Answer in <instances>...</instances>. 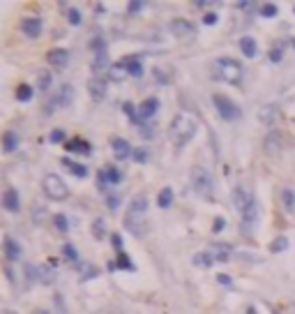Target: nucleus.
Here are the masks:
<instances>
[{
	"label": "nucleus",
	"instance_id": "6e6d98bb",
	"mask_svg": "<svg viewBox=\"0 0 295 314\" xmlns=\"http://www.w3.org/2000/svg\"><path fill=\"white\" fill-rule=\"evenodd\" d=\"M235 7L238 9H252L254 2H247V0H240V2H235Z\"/></svg>",
	"mask_w": 295,
	"mask_h": 314
},
{
	"label": "nucleus",
	"instance_id": "2eb2a0df",
	"mask_svg": "<svg viewBox=\"0 0 295 314\" xmlns=\"http://www.w3.org/2000/svg\"><path fill=\"white\" fill-rule=\"evenodd\" d=\"M2 208L7 210V213H18V210H21L18 192L14 190V187H7V190L2 192Z\"/></svg>",
	"mask_w": 295,
	"mask_h": 314
},
{
	"label": "nucleus",
	"instance_id": "4c0bfd02",
	"mask_svg": "<svg viewBox=\"0 0 295 314\" xmlns=\"http://www.w3.org/2000/svg\"><path fill=\"white\" fill-rule=\"evenodd\" d=\"M92 234H95L97 240H102V238L106 236V227H104V219L102 217H97L95 222H92Z\"/></svg>",
	"mask_w": 295,
	"mask_h": 314
},
{
	"label": "nucleus",
	"instance_id": "09e8293b",
	"mask_svg": "<svg viewBox=\"0 0 295 314\" xmlns=\"http://www.w3.org/2000/svg\"><path fill=\"white\" fill-rule=\"evenodd\" d=\"M226 229V219L224 217H217L212 222V234H219V231H224Z\"/></svg>",
	"mask_w": 295,
	"mask_h": 314
},
{
	"label": "nucleus",
	"instance_id": "dca6fc26",
	"mask_svg": "<svg viewBox=\"0 0 295 314\" xmlns=\"http://www.w3.org/2000/svg\"><path fill=\"white\" fill-rule=\"evenodd\" d=\"M258 120L263 125H275L279 120V106L277 104H263L258 109Z\"/></svg>",
	"mask_w": 295,
	"mask_h": 314
},
{
	"label": "nucleus",
	"instance_id": "4d7b16f0",
	"mask_svg": "<svg viewBox=\"0 0 295 314\" xmlns=\"http://www.w3.org/2000/svg\"><path fill=\"white\" fill-rule=\"evenodd\" d=\"M155 134V127L150 125V127H141V137H152Z\"/></svg>",
	"mask_w": 295,
	"mask_h": 314
},
{
	"label": "nucleus",
	"instance_id": "de8ad7c7",
	"mask_svg": "<svg viewBox=\"0 0 295 314\" xmlns=\"http://www.w3.org/2000/svg\"><path fill=\"white\" fill-rule=\"evenodd\" d=\"M146 7V5H143V2H141V0H131L129 5H127V12H129V14H134V17H136V14H141V9Z\"/></svg>",
	"mask_w": 295,
	"mask_h": 314
},
{
	"label": "nucleus",
	"instance_id": "a18cd8bd",
	"mask_svg": "<svg viewBox=\"0 0 295 314\" xmlns=\"http://www.w3.org/2000/svg\"><path fill=\"white\" fill-rule=\"evenodd\" d=\"M90 49H92V51H104L106 49V42H104V37H92V39H90Z\"/></svg>",
	"mask_w": 295,
	"mask_h": 314
},
{
	"label": "nucleus",
	"instance_id": "aec40b11",
	"mask_svg": "<svg viewBox=\"0 0 295 314\" xmlns=\"http://www.w3.org/2000/svg\"><path fill=\"white\" fill-rule=\"evenodd\" d=\"M231 245L228 243H215V245H210V250L208 252L215 256V261H221V263H226L228 259H231Z\"/></svg>",
	"mask_w": 295,
	"mask_h": 314
},
{
	"label": "nucleus",
	"instance_id": "603ef678",
	"mask_svg": "<svg viewBox=\"0 0 295 314\" xmlns=\"http://www.w3.org/2000/svg\"><path fill=\"white\" fill-rule=\"evenodd\" d=\"M281 58H284V51H281V49H272V51H270V60L272 62H279Z\"/></svg>",
	"mask_w": 295,
	"mask_h": 314
},
{
	"label": "nucleus",
	"instance_id": "864d4df0",
	"mask_svg": "<svg viewBox=\"0 0 295 314\" xmlns=\"http://www.w3.org/2000/svg\"><path fill=\"white\" fill-rule=\"evenodd\" d=\"M217 282L219 284H224V287H231V284H233V279L228 277V275H224V273H219L217 275Z\"/></svg>",
	"mask_w": 295,
	"mask_h": 314
},
{
	"label": "nucleus",
	"instance_id": "5fc2aeb1",
	"mask_svg": "<svg viewBox=\"0 0 295 314\" xmlns=\"http://www.w3.org/2000/svg\"><path fill=\"white\" fill-rule=\"evenodd\" d=\"M111 243L118 247V252H122V238L118 234H111Z\"/></svg>",
	"mask_w": 295,
	"mask_h": 314
},
{
	"label": "nucleus",
	"instance_id": "a878e982",
	"mask_svg": "<svg viewBox=\"0 0 295 314\" xmlns=\"http://www.w3.org/2000/svg\"><path fill=\"white\" fill-rule=\"evenodd\" d=\"M18 134L14 130H7L5 134H2V150L5 153H14V150L18 148Z\"/></svg>",
	"mask_w": 295,
	"mask_h": 314
},
{
	"label": "nucleus",
	"instance_id": "412c9836",
	"mask_svg": "<svg viewBox=\"0 0 295 314\" xmlns=\"http://www.w3.org/2000/svg\"><path fill=\"white\" fill-rule=\"evenodd\" d=\"M37 282H39V284H46V287L55 282V268H53L51 263L37 266Z\"/></svg>",
	"mask_w": 295,
	"mask_h": 314
},
{
	"label": "nucleus",
	"instance_id": "423d86ee",
	"mask_svg": "<svg viewBox=\"0 0 295 314\" xmlns=\"http://www.w3.org/2000/svg\"><path fill=\"white\" fill-rule=\"evenodd\" d=\"M42 190H44V194H46L51 201H65L67 196H70V187L62 183L60 176H55V174H46V176H44Z\"/></svg>",
	"mask_w": 295,
	"mask_h": 314
},
{
	"label": "nucleus",
	"instance_id": "680f3d73",
	"mask_svg": "<svg viewBox=\"0 0 295 314\" xmlns=\"http://www.w3.org/2000/svg\"><path fill=\"white\" fill-rule=\"evenodd\" d=\"M0 314H14V312H12V310H2V312H0Z\"/></svg>",
	"mask_w": 295,
	"mask_h": 314
},
{
	"label": "nucleus",
	"instance_id": "cd10ccee",
	"mask_svg": "<svg viewBox=\"0 0 295 314\" xmlns=\"http://www.w3.org/2000/svg\"><path fill=\"white\" fill-rule=\"evenodd\" d=\"M279 199H281V206L286 208V213H295V190L293 187H284Z\"/></svg>",
	"mask_w": 295,
	"mask_h": 314
},
{
	"label": "nucleus",
	"instance_id": "ea45409f",
	"mask_svg": "<svg viewBox=\"0 0 295 314\" xmlns=\"http://www.w3.org/2000/svg\"><path fill=\"white\" fill-rule=\"evenodd\" d=\"M53 224L58 227V231H60V234H67V229H70V222H67V217H65L62 213H55V217H53Z\"/></svg>",
	"mask_w": 295,
	"mask_h": 314
},
{
	"label": "nucleus",
	"instance_id": "b1692460",
	"mask_svg": "<svg viewBox=\"0 0 295 314\" xmlns=\"http://www.w3.org/2000/svg\"><path fill=\"white\" fill-rule=\"evenodd\" d=\"M127 77H129V72H127V65H125V60L113 62L111 70H109V78H111L113 83H120V81H125Z\"/></svg>",
	"mask_w": 295,
	"mask_h": 314
},
{
	"label": "nucleus",
	"instance_id": "ddd939ff",
	"mask_svg": "<svg viewBox=\"0 0 295 314\" xmlns=\"http://www.w3.org/2000/svg\"><path fill=\"white\" fill-rule=\"evenodd\" d=\"M88 93H90V97L95 102H102L106 97V81L102 77H92L88 81Z\"/></svg>",
	"mask_w": 295,
	"mask_h": 314
},
{
	"label": "nucleus",
	"instance_id": "f03ea898",
	"mask_svg": "<svg viewBox=\"0 0 295 314\" xmlns=\"http://www.w3.org/2000/svg\"><path fill=\"white\" fill-rule=\"evenodd\" d=\"M196 132H199V122L187 114H178L173 118V122H171V127H168V134H171V139H173L178 148L187 146L196 137Z\"/></svg>",
	"mask_w": 295,
	"mask_h": 314
},
{
	"label": "nucleus",
	"instance_id": "4468645a",
	"mask_svg": "<svg viewBox=\"0 0 295 314\" xmlns=\"http://www.w3.org/2000/svg\"><path fill=\"white\" fill-rule=\"evenodd\" d=\"M46 60H49L51 67L62 70V67H67V62H70V51H67V49H51L49 56H46Z\"/></svg>",
	"mask_w": 295,
	"mask_h": 314
},
{
	"label": "nucleus",
	"instance_id": "58836bf2",
	"mask_svg": "<svg viewBox=\"0 0 295 314\" xmlns=\"http://www.w3.org/2000/svg\"><path fill=\"white\" fill-rule=\"evenodd\" d=\"M277 12H279V7L275 5V2H265V5H260V17L272 19V17H277Z\"/></svg>",
	"mask_w": 295,
	"mask_h": 314
},
{
	"label": "nucleus",
	"instance_id": "c9c22d12",
	"mask_svg": "<svg viewBox=\"0 0 295 314\" xmlns=\"http://www.w3.org/2000/svg\"><path fill=\"white\" fill-rule=\"evenodd\" d=\"M115 263H118V268H120V271H134V268H136V266H134V261H131V259L125 252H118V259H115Z\"/></svg>",
	"mask_w": 295,
	"mask_h": 314
},
{
	"label": "nucleus",
	"instance_id": "4be33fe9",
	"mask_svg": "<svg viewBox=\"0 0 295 314\" xmlns=\"http://www.w3.org/2000/svg\"><path fill=\"white\" fill-rule=\"evenodd\" d=\"M111 70V60H109V53L104 51H97L95 53V60H92V72H95V77H99L102 72H109Z\"/></svg>",
	"mask_w": 295,
	"mask_h": 314
},
{
	"label": "nucleus",
	"instance_id": "f704fd0d",
	"mask_svg": "<svg viewBox=\"0 0 295 314\" xmlns=\"http://www.w3.org/2000/svg\"><path fill=\"white\" fill-rule=\"evenodd\" d=\"M122 111H125V114H127V118H129V120L134 122V125H141V118H139V109H136V106L131 104V102H125V104H122Z\"/></svg>",
	"mask_w": 295,
	"mask_h": 314
},
{
	"label": "nucleus",
	"instance_id": "a19ab883",
	"mask_svg": "<svg viewBox=\"0 0 295 314\" xmlns=\"http://www.w3.org/2000/svg\"><path fill=\"white\" fill-rule=\"evenodd\" d=\"M62 252H65V259H67V261H78V250L72 243L62 245Z\"/></svg>",
	"mask_w": 295,
	"mask_h": 314
},
{
	"label": "nucleus",
	"instance_id": "6ab92c4d",
	"mask_svg": "<svg viewBox=\"0 0 295 314\" xmlns=\"http://www.w3.org/2000/svg\"><path fill=\"white\" fill-rule=\"evenodd\" d=\"M240 51H242L244 58H249V60H254L256 56H258V44H256V39L249 35L240 37Z\"/></svg>",
	"mask_w": 295,
	"mask_h": 314
},
{
	"label": "nucleus",
	"instance_id": "2f4dec72",
	"mask_svg": "<svg viewBox=\"0 0 295 314\" xmlns=\"http://www.w3.org/2000/svg\"><path fill=\"white\" fill-rule=\"evenodd\" d=\"M191 261H194V266H203V268H210V266L215 263V256H212L210 252H196Z\"/></svg>",
	"mask_w": 295,
	"mask_h": 314
},
{
	"label": "nucleus",
	"instance_id": "c03bdc74",
	"mask_svg": "<svg viewBox=\"0 0 295 314\" xmlns=\"http://www.w3.org/2000/svg\"><path fill=\"white\" fill-rule=\"evenodd\" d=\"M152 77H155L157 86H168V77H166V74L159 70V67H155V70H152Z\"/></svg>",
	"mask_w": 295,
	"mask_h": 314
},
{
	"label": "nucleus",
	"instance_id": "7c9ffc66",
	"mask_svg": "<svg viewBox=\"0 0 295 314\" xmlns=\"http://www.w3.org/2000/svg\"><path fill=\"white\" fill-rule=\"evenodd\" d=\"M97 275H99V271H97L92 263H81V273H78V279L81 282H88V279H95Z\"/></svg>",
	"mask_w": 295,
	"mask_h": 314
},
{
	"label": "nucleus",
	"instance_id": "9b49d317",
	"mask_svg": "<svg viewBox=\"0 0 295 314\" xmlns=\"http://www.w3.org/2000/svg\"><path fill=\"white\" fill-rule=\"evenodd\" d=\"M122 183V171L118 166H104L99 171V185H120Z\"/></svg>",
	"mask_w": 295,
	"mask_h": 314
},
{
	"label": "nucleus",
	"instance_id": "bb28decb",
	"mask_svg": "<svg viewBox=\"0 0 295 314\" xmlns=\"http://www.w3.org/2000/svg\"><path fill=\"white\" fill-rule=\"evenodd\" d=\"M62 164H65V169H67L70 174L76 176V178H86L88 176V166L78 164V162H72L70 157H62Z\"/></svg>",
	"mask_w": 295,
	"mask_h": 314
},
{
	"label": "nucleus",
	"instance_id": "c85d7f7f",
	"mask_svg": "<svg viewBox=\"0 0 295 314\" xmlns=\"http://www.w3.org/2000/svg\"><path fill=\"white\" fill-rule=\"evenodd\" d=\"M125 65H127V72H129V77H134V78H141L143 77V65H141V60L139 58H125Z\"/></svg>",
	"mask_w": 295,
	"mask_h": 314
},
{
	"label": "nucleus",
	"instance_id": "3c124183",
	"mask_svg": "<svg viewBox=\"0 0 295 314\" xmlns=\"http://www.w3.org/2000/svg\"><path fill=\"white\" fill-rule=\"evenodd\" d=\"M217 12H208V14H205V17H203V23H205V26H215V23H217Z\"/></svg>",
	"mask_w": 295,
	"mask_h": 314
},
{
	"label": "nucleus",
	"instance_id": "e433bc0d",
	"mask_svg": "<svg viewBox=\"0 0 295 314\" xmlns=\"http://www.w3.org/2000/svg\"><path fill=\"white\" fill-rule=\"evenodd\" d=\"M131 159H134L136 164H146L148 159H150V153H148V148H134V153H131Z\"/></svg>",
	"mask_w": 295,
	"mask_h": 314
},
{
	"label": "nucleus",
	"instance_id": "8fccbe9b",
	"mask_svg": "<svg viewBox=\"0 0 295 314\" xmlns=\"http://www.w3.org/2000/svg\"><path fill=\"white\" fill-rule=\"evenodd\" d=\"M49 139H51L53 143H60V141H65V132H62V130H53L51 134H49Z\"/></svg>",
	"mask_w": 295,
	"mask_h": 314
},
{
	"label": "nucleus",
	"instance_id": "5701e85b",
	"mask_svg": "<svg viewBox=\"0 0 295 314\" xmlns=\"http://www.w3.org/2000/svg\"><path fill=\"white\" fill-rule=\"evenodd\" d=\"M240 215H242V224H244V227H252L254 222L258 219V201L252 199V201H249V206H247Z\"/></svg>",
	"mask_w": 295,
	"mask_h": 314
},
{
	"label": "nucleus",
	"instance_id": "49530a36",
	"mask_svg": "<svg viewBox=\"0 0 295 314\" xmlns=\"http://www.w3.org/2000/svg\"><path fill=\"white\" fill-rule=\"evenodd\" d=\"M118 206H120V194H109L106 196V208L118 210Z\"/></svg>",
	"mask_w": 295,
	"mask_h": 314
},
{
	"label": "nucleus",
	"instance_id": "6e6552de",
	"mask_svg": "<svg viewBox=\"0 0 295 314\" xmlns=\"http://www.w3.org/2000/svg\"><path fill=\"white\" fill-rule=\"evenodd\" d=\"M49 104H58L62 106V109H67L70 104H74V86H70V83H62L60 88H58V93H55V97H53Z\"/></svg>",
	"mask_w": 295,
	"mask_h": 314
},
{
	"label": "nucleus",
	"instance_id": "39448f33",
	"mask_svg": "<svg viewBox=\"0 0 295 314\" xmlns=\"http://www.w3.org/2000/svg\"><path fill=\"white\" fill-rule=\"evenodd\" d=\"M215 67H217L221 81L231 83V86H240V81H242V65L235 58H219L215 62Z\"/></svg>",
	"mask_w": 295,
	"mask_h": 314
},
{
	"label": "nucleus",
	"instance_id": "bf43d9fd",
	"mask_svg": "<svg viewBox=\"0 0 295 314\" xmlns=\"http://www.w3.org/2000/svg\"><path fill=\"white\" fill-rule=\"evenodd\" d=\"M244 314H258V310H256V307H247V310H244Z\"/></svg>",
	"mask_w": 295,
	"mask_h": 314
},
{
	"label": "nucleus",
	"instance_id": "c756f323",
	"mask_svg": "<svg viewBox=\"0 0 295 314\" xmlns=\"http://www.w3.org/2000/svg\"><path fill=\"white\" fill-rule=\"evenodd\" d=\"M157 206H159V208H171V206H173V187H164V190L159 192Z\"/></svg>",
	"mask_w": 295,
	"mask_h": 314
},
{
	"label": "nucleus",
	"instance_id": "72a5a7b5",
	"mask_svg": "<svg viewBox=\"0 0 295 314\" xmlns=\"http://www.w3.org/2000/svg\"><path fill=\"white\" fill-rule=\"evenodd\" d=\"M288 250V238L286 236H277L272 243H270V252L277 254V252H286Z\"/></svg>",
	"mask_w": 295,
	"mask_h": 314
},
{
	"label": "nucleus",
	"instance_id": "473e14b6",
	"mask_svg": "<svg viewBox=\"0 0 295 314\" xmlns=\"http://www.w3.org/2000/svg\"><path fill=\"white\" fill-rule=\"evenodd\" d=\"M33 95H35V90H33V86H28V83H21V86L17 88V99L18 102H30Z\"/></svg>",
	"mask_w": 295,
	"mask_h": 314
},
{
	"label": "nucleus",
	"instance_id": "f8f14e48",
	"mask_svg": "<svg viewBox=\"0 0 295 314\" xmlns=\"http://www.w3.org/2000/svg\"><path fill=\"white\" fill-rule=\"evenodd\" d=\"M157 111H159V99H157V97H148V99H143V102L139 104V118H141V122L150 120Z\"/></svg>",
	"mask_w": 295,
	"mask_h": 314
},
{
	"label": "nucleus",
	"instance_id": "393cba45",
	"mask_svg": "<svg viewBox=\"0 0 295 314\" xmlns=\"http://www.w3.org/2000/svg\"><path fill=\"white\" fill-rule=\"evenodd\" d=\"M254 196L249 192H247V190H244L242 185H240V187H235V192H233V203H235V208L240 210V213H242L244 208H247V206H249V201H252Z\"/></svg>",
	"mask_w": 295,
	"mask_h": 314
},
{
	"label": "nucleus",
	"instance_id": "a211bd4d",
	"mask_svg": "<svg viewBox=\"0 0 295 314\" xmlns=\"http://www.w3.org/2000/svg\"><path fill=\"white\" fill-rule=\"evenodd\" d=\"M65 150L67 153H74V155H90L92 148L86 139H72V141H65Z\"/></svg>",
	"mask_w": 295,
	"mask_h": 314
},
{
	"label": "nucleus",
	"instance_id": "13d9d810",
	"mask_svg": "<svg viewBox=\"0 0 295 314\" xmlns=\"http://www.w3.org/2000/svg\"><path fill=\"white\" fill-rule=\"evenodd\" d=\"M194 5H196V7H199V9H205V7H210L212 2H208V0H196Z\"/></svg>",
	"mask_w": 295,
	"mask_h": 314
},
{
	"label": "nucleus",
	"instance_id": "052dcab7",
	"mask_svg": "<svg viewBox=\"0 0 295 314\" xmlns=\"http://www.w3.org/2000/svg\"><path fill=\"white\" fill-rule=\"evenodd\" d=\"M33 314H51L49 310H37V312H33Z\"/></svg>",
	"mask_w": 295,
	"mask_h": 314
},
{
	"label": "nucleus",
	"instance_id": "f257e3e1",
	"mask_svg": "<svg viewBox=\"0 0 295 314\" xmlns=\"http://www.w3.org/2000/svg\"><path fill=\"white\" fill-rule=\"evenodd\" d=\"M125 229L129 231L134 238H143L148 227V199L143 194H136L134 201L129 203V210L125 215Z\"/></svg>",
	"mask_w": 295,
	"mask_h": 314
},
{
	"label": "nucleus",
	"instance_id": "9d476101",
	"mask_svg": "<svg viewBox=\"0 0 295 314\" xmlns=\"http://www.w3.org/2000/svg\"><path fill=\"white\" fill-rule=\"evenodd\" d=\"M2 252H5V259L7 261H18L21 259V245L12 238V236H2Z\"/></svg>",
	"mask_w": 295,
	"mask_h": 314
},
{
	"label": "nucleus",
	"instance_id": "e2e57ef3",
	"mask_svg": "<svg viewBox=\"0 0 295 314\" xmlns=\"http://www.w3.org/2000/svg\"><path fill=\"white\" fill-rule=\"evenodd\" d=\"M95 314H109V312H95Z\"/></svg>",
	"mask_w": 295,
	"mask_h": 314
},
{
	"label": "nucleus",
	"instance_id": "f3484780",
	"mask_svg": "<svg viewBox=\"0 0 295 314\" xmlns=\"http://www.w3.org/2000/svg\"><path fill=\"white\" fill-rule=\"evenodd\" d=\"M111 148H113V155H115V159H120V162H125V159H127V157L134 153V150H131V146H129V141L120 139V137L111 141Z\"/></svg>",
	"mask_w": 295,
	"mask_h": 314
},
{
	"label": "nucleus",
	"instance_id": "20e7f679",
	"mask_svg": "<svg viewBox=\"0 0 295 314\" xmlns=\"http://www.w3.org/2000/svg\"><path fill=\"white\" fill-rule=\"evenodd\" d=\"M212 104H215V111L219 114V118H221V120L235 122V120H240V118H242V109L235 104L231 97L215 93V95H212Z\"/></svg>",
	"mask_w": 295,
	"mask_h": 314
},
{
	"label": "nucleus",
	"instance_id": "79ce46f5",
	"mask_svg": "<svg viewBox=\"0 0 295 314\" xmlns=\"http://www.w3.org/2000/svg\"><path fill=\"white\" fill-rule=\"evenodd\" d=\"M67 21H70L72 26H81V9H76V7H72V9H67Z\"/></svg>",
	"mask_w": 295,
	"mask_h": 314
},
{
	"label": "nucleus",
	"instance_id": "1a4fd4ad",
	"mask_svg": "<svg viewBox=\"0 0 295 314\" xmlns=\"http://www.w3.org/2000/svg\"><path fill=\"white\" fill-rule=\"evenodd\" d=\"M21 33L28 37V39H37L42 35V21L37 17H28L21 21Z\"/></svg>",
	"mask_w": 295,
	"mask_h": 314
},
{
	"label": "nucleus",
	"instance_id": "0e129e2a",
	"mask_svg": "<svg viewBox=\"0 0 295 314\" xmlns=\"http://www.w3.org/2000/svg\"><path fill=\"white\" fill-rule=\"evenodd\" d=\"M293 49H295V39H293Z\"/></svg>",
	"mask_w": 295,
	"mask_h": 314
},
{
	"label": "nucleus",
	"instance_id": "7ed1b4c3",
	"mask_svg": "<svg viewBox=\"0 0 295 314\" xmlns=\"http://www.w3.org/2000/svg\"><path fill=\"white\" fill-rule=\"evenodd\" d=\"M189 180H191V187L194 192L199 194L201 199H208L212 201V176L205 166H191V174H189Z\"/></svg>",
	"mask_w": 295,
	"mask_h": 314
},
{
	"label": "nucleus",
	"instance_id": "37998d69",
	"mask_svg": "<svg viewBox=\"0 0 295 314\" xmlns=\"http://www.w3.org/2000/svg\"><path fill=\"white\" fill-rule=\"evenodd\" d=\"M49 86H51V74H49V72H42V74H39V81H37V88H39V90H49Z\"/></svg>",
	"mask_w": 295,
	"mask_h": 314
},
{
	"label": "nucleus",
	"instance_id": "0eeeda50",
	"mask_svg": "<svg viewBox=\"0 0 295 314\" xmlns=\"http://www.w3.org/2000/svg\"><path fill=\"white\" fill-rule=\"evenodd\" d=\"M168 30H171V35L178 37V39H194V35H196L194 23L187 21V19H173V21L168 23Z\"/></svg>",
	"mask_w": 295,
	"mask_h": 314
}]
</instances>
